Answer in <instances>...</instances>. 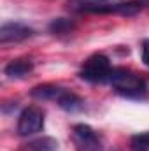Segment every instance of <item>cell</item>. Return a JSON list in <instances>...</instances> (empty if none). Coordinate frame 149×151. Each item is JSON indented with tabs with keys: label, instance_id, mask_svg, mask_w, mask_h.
Returning <instances> with one entry per match:
<instances>
[{
	"label": "cell",
	"instance_id": "obj_2",
	"mask_svg": "<svg viewBox=\"0 0 149 151\" xmlns=\"http://www.w3.org/2000/svg\"><path fill=\"white\" fill-rule=\"evenodd\" d=\"M72 9L79 12H100V14H125L132 16L140 11V2H109V0H70Z\"/></svg>",
	"mask_w": 149,
	"mask_h": 151
},
{
	"label": "cell",
	"instance_id": "obj_3",
	"mask_svg": "<svg viewBox=\"0 0 149 151\" xmlns=\"http://www.w3.org/2000/svg\"><path fill=\"white\" fill-rule=\"evenodd\" d=\"M111 70L112 67L109 58L102 53H97V55H91L82 63L79 76H81V79H84L88 83H107Z\"/></svg>",
	"mask_w": 149,
	"mask_h": 151
},
{
	"label": "cell",
	"instance_id": "obj_6",
	"mask_svg": "<svg viewBox=\"0 0 149 151\" xmlns=\"http://www.w3.org/2000/svg\"><path fill=\"white\" fill-rule=\"evenodd\" d=\"M34 28L23 25V23H4L0 27V42L2 44H7V42H19V40H25V39H30L34 35Z\"/></svg>",
	"mask_w": 149,
	"mask_h": 151
},
{
	"label": "cell",
	"instance_id": "obj_4",
	"mask_svg": "<svg viewBox=\"0 0 149 151\" xmlns=\"http://www.w3.org/2000/svg\"><path fill=\"white\" fill-rule=\"evenodd\" d=\"M44 128V114L42 111L32 106L23 109L18 119V134L19 135H34Z\"/></svg>",
	"mask_w": 149,
	"mask_h": 151
},
{
	"label": "cell",
	"instance_id": "obj_11",
	"mask_svg": "<svg viewBox=\"0 0 149 151\" xmlns=\"http://www.w3.org/2000/svg\"><path fill=\"white\" fill-rule=\"evenodd\" d=\"M130 146L133 151H149V132H142L132 137Z\"/></svg>",
	"mask_w": 149,
	"mask_h": 151
},
{
	"label": "cell",
	"instance_id": "obj_12",
	"mask_svg": "<svg viewBox=\"0 0 149 151\" xmlns=\"http://www.w3.org/2000/svg\"><path fill=\"white\" fill-rule=\"evenodd\" d=\"M72 28H74L72 21H69V19H65V18H58V19H54V21L49 25V30H51L53 34H69Z\"/></svg>",
	"mask_w": 149,
	"mask_h": 151
},
{
	"label": "cell",
	"instance_id": "obj_13",
	"mask_svg": "<svg viewBox=\"0 0 149 151\" xmlns=\"http://www.w3.org/2000/svg\"><path fill=\"white\" fill-rule=\"evenodd\" d=\"M142 62L149 67V39L144 40V44H142Z\"/></svg>",
	"mask_w": 149,
	"mask_h": 151
},
{
	"label": "cell",
	"instance_id": "obj_1",
	"mask_svg": "<svg viewBox=\"0 0 149 151\" xmlns=\"http://www.w3.org/2000/svg\"><path fill=\"white\" fill-rule=\"evenodd\" d=\"M107 83L112 86L114 91L128 99H144L148 95L146 81L140 76L126 69H112Z\"/></svg>",
	"mask_w": 149,
	"mask_h": 151
},
{
	"label": "cell",
	"instance_id": "obj_8",
	"mask_svg": "<svg viewBox=\"0 0 149 151\" xmlns=\"http://www.w3.org/2000/svg\"><path fill=\"white\" fill-rule=\"evenodd\" d=\"M56 104H58L63 111H69V113H75V111L84 109V100H82L81 97H77L75 93H72V91H67L65 88H63L62 95L58 97Z\"/></svg>",
	"mask_w": 149,
	"mask_h": 151
},
{
	"label": "cell",
	"instance_id": "obj_9",
	"mask_svg": "<svg viewBox=\"0 0 149 151\" xmlns=\"http://www.w3.org/2000/svg\"><path fill=\"white\" fill-rule=\"evenodd\" d=\"M63 88L62 86H54V84H40V86H35L30 95L37 100H58V97L62 95Z\"/></svg>",
	"mask_w": 149,
	"mask_h": 151
},
{
	"label": "cell",
	"instance_id": "obj_10",
	"mask_svg": "<svg viewBox=\"0 0 149 151\" xmlns=\"http://www.w3.org/2000/svg\"><path fill=\"white\" fill-rule=\"evenodd\" d=\"M27 151H56L58 150V142L53 137H40V139H34L30 142L25 144Z\"/></svg>",
	"mask_w": 149,
	"mask_h": 151
},
{
	"label": "cell",
	"instance_id": "obj_7",
	"mask_svg": "<svg viewBox=\"0 0 149 151\" xmlns=\"http://www.w3.org/2000/svg\"><path fill=\"white\" fill-rule=\"evenodd\" d=\"M34 70V63L27 58H18V60H12L5 65L4 72L9 76V77H25L27 74H30Z\"/></svg>",
	"mask_w": 149,
	"mask_h": 151
},
{
	"label": "cell",
	"instance_id": "obj_5",
	"mask_svg": "<svg viewBox=\"0 0 149 151\" xmlns=\"http://www.w3.org/2000/svg\"><path fill=\"white\" fill-rule=\"evenodd\" d=\"M74 141L77 151H102V144L95 130L84 123L74 127Z\"/></svg>",
	"mask_w": 149,
	"mask_h": 151
}]
</instances>
